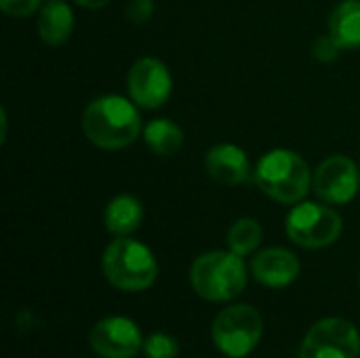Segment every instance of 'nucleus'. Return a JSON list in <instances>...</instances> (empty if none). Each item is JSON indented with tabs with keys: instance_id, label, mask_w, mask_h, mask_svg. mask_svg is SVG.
I'll list each match as a JSON object with an SVG mask.
<instances>
[{
	"instance_id": "nucleus-12",
	"label": "nucleus",
	"mask_w": 360,
	"mask_h": 358,
	"mask_svg": "<svg viewBox=\"0 0 360 358\" xmlns=\"http://www.w3.org/2000/svg\"><path fill=\"white\" fill-rule=\"evenodd\" d=\"M205 169L209 177L221 186H243L255 171L247 152L236 143H215L209 148L205 154Z\"/></svg>"
},
{
	"instance_id": "nucleus-22",
	"label": "nucleus",
	"mask_w": 360,
	"mask_h": 358,
	"mask_svg": "<svg viewBox=\"0 0 360 358\" xmlns=\"http://www.w3.org/2000/svg\"><path fill=\"white\" fill-rule=\"evenodd\" d=\"M76 4H80V6H84V8H91V11H95V8H103L110 0H74Z\"/></svg>"
},
{
	"instance_id": "nucleus-17",
	"label": "nucleus",
	"mask_w": 360,
	"mask_h": 358,
	"mask_svg": "<svg viewBox=\"0 0 360 358\" xmlns=\"http://www.w3.org/2000/svg\"><path fill=\"white\" fill-rule=\"evenodd\" d=\"M264 241V230L259 226L257 219L253 217H240L236 219L230 230H228V236H226V243H228V249L240 257H247L251 253H255L259 249Z\"/></svg>"
},
{
	"instance_id": "nucleus-2",
	"label": "nucleus",
	"mask_w": 360,
	"mask_h": 358,
	"mask_svg": "<svg viewBox=\"0 0 360 358\" xmlns=\"http://www.w3.org/2000/svg\"><path fill=\"white\" fill-rule=\"evenodd\" d=\"M253 181L272 200L281 205H297L312 188V171L295 150L274 148L257 160Z\"/></svg>"
},
{
	"instance_id": "nucleus-4",
	"label": "nucleus",
	"mask_w": 360,
	"mask_h": 358,
	"mask_svg": "<svg viewBox=\"0 0 360 358\" xmlns=\"http://www.w3.org/2000/svg\"><path fill=\"white\" fill-rule=\"evenodd\" d=\"M101 270L112 287L139 293L156 283L158 262L143 243L131 236H116L103 251Z\"/></svg>"
},
{
	"instance_id": "nucleus-14",
	"label": "nucleus",
	"mask_w": 360,
	"mask_h": 358,
	"mask_svg": "<svg viewBox=\"0 0 360 358\" xmlns=\"http://www.w3.org/2000/svg\"><path fill=\"white\" fill-rule=\"evenodd\" d=\"M141 222L143 205L133 194H118L103 209V226L112 236H131Z\"/></svg>"
},
{
	"instance_id": "nucleus-7",
	"label": "nucleus",
	"mask_w": 360,
	"mask_h": 358,
	"mask_svg": "<svg viewBox=\"0 0 360 358\" xmlns=\"http://www.w3.org/2000/svg\"><path fill=\"white\" fill-rule=\"evenodd\" d=\"M297 358H360V333L346 319H321L306 333Z\"/></svg>"
},
{
	"instance_id": "nucleus-23",
	"label": "nucleus",
	"mask_w": 360,
	"mask_h": 358,
	"mask_svg": "<svg viewBox=\"0 0 360 358\" xmlns=\"http://www.w3.org/2000/svg\"><path fill=\"white\" fill-rule=\"evenodd\" d=\"M0 122H2V133H0V141L6 139V110H0Z\"/></svg>"
},
{
	"instance_id": "nucleus-11",
	"label": "nucleus",
	"mask_w": 360,
	"mask_h": 358,
	"mask_svg": "<svg viewBox=\"0 0 360 358\" xmlns=\"http://www.w3.org/2000/svg\"><path fill=\"white\" fill-rule=\"evenodd\" d=\"M302 264L297 255L283 247H268L255 253L251 262L253 279L268 289H285L297 281Z\"/></svg>"
},
{
	"instance_id": "nucleus-21",
	"label": "nucleus",
	"mask_w": 360,
	"mask_h": 358,
	"mask_svg": "<svg viewBox=\"0 0 360 358\" xmlns=\"http://www.w3.org/2000/svg\"><path fill=\"white\" fill-rule=\"evenodd\" d=\"M154 15V0H129L124 8V17L129 23L141 25Z\"/></svg>"
},
{
	"instance_id": "nucleus-19",
	"label": "nucleus",
	"mask_w": 360,
	"mask_h": 358,
	"mask_svg": "<svg viewBox=\"0 0 360 358\" xmlns=\"http://www.w3.org/2000/svg\"><path fill=\"white\" fill-rule=\"evenodd\" d=\"M342 46L327 34V36H319L312 44V57L321 63H331L340 57Z\"/></svg>"
},
{
	"instance_id": "nucleus-10",
	"label": "nucleus",
	"mask_w": 360,
	"mask_h": 358,
	"mask_svg": "<svg viewBox=\"0 0 360 358\" xmlns=\"http://www.w3.org/2000/svg\"><path fill=\"white\" fill-rule=\"evenodd\" d=\"M89 342L93 352L101 358H135L143 350V335L137 323L127 317H105L97 321Z\"/></svg>"
},
{
	"instance_id": "nucleus-15",
	"label": "nucleus",
	"mask_w": 360,
	"mask_h": 358,
	"mask_svg": "<svg viewBox=\"0 0 360 358\" xmlns=\"http://www.w3.org/2000/svg\"><path fill=\"white\" fill-rule=\"evenodd\" d=\"M329 36L342 51L360 49V0H342L329 15Z\"/></svg>"
},
{
	"instance_id": "nucleus-20",
	"label": "nucleus",
	"mask_w": 360,
	"mask_h": 358,
	"mask_svg": "<svg viewBox=\"0 0 360 358\" xmlns=\"http://www.w3.org/2000/svg\"><path fill=\"white\" fill-rule=\"evenodd\" d=\"M44 2L46 0H0V8L8 17H30L40 11Z\"/></svg>"
},
{
	"instance_id": "nucleus-9",
	"label": "nucleus",
	"mask_w": 360,
	"mask_h": 358,
	"mask_svg": "<svg viewBox=\"0 0 360 358\" xmlns=\"http://www.w3.org/2000/svg\"><path fill=\"white\" fill-rule=\"evenodd\" d=\"M129 97L141 110H158L173 95V76L165 61L156 57L137 59L127 76Z\"/></svg>"
},
{
	"instance_id": "nucleus-18",
	"label": "nucleus",
	"mask_w": 360,
	"mask_h": 358,
	"mask_svg": "<svg viewBox=\"0 0 360 358\" xmlns=\"http://www.w3.org/2000/svg\"><path fill=\"white\" fill-rule=\"evenodd\" d=\"M143 354L148 358H177L179 342L169 333H152L143 340Z\"/></svg>"
},
{
	"instance_id": "nucleus-13",
	"label": "nucleus",
	"mask_w": 360,
	"mask_h": 358,
	"mask_svg": "<svg viewBox=\"0 0 360 358\" xmlns=\"http://www.w3.org/2000/svg\"><path fill=\"white\" fill-rule=\"evenodd\" d=\"M74 32V11L65 0H46L38 11V36L49 46H59Z\"/></svg>"
},
{
	"instance_id": "nucleus-5",
	"label": "nucleus",
	"mask_w": 360,
	"mask_h": 358,
	"mask_svg": "<svg viewBox=\"0 0 360 358\" xmlns=\"http://www.w3.org/2000/svg\"><path fill=\"white\" fill-rule=\"evenodd\" d=\"M264 335V319L249 304H234L221 310L211 325L215 348L228 358L249 357Z\"/></svg>"
},
{
	"instance_id": "nucleus-6",
	"label": "nucleus",
	"mask_w": 360,
	"mask_h": 358,
	"mask_svg": "<svg viewBox=\"0 0 360 358\" xmlns=\"http://www.w3.org/2000/svg\"><path fill=\"white\" fill-rule=\"evenodd\" d=\"M285 230L291 243L304 249H325L342 236L344 219L329 205L302 200L291 207L285 219Z\"/></svg>"
},
{
	"instance_id": "nucleus-3",
	"label": "nucleus",
	"mask_w": 360,
	"mask_h": 358,
	"mask_svg": "<svg viewBox=\"0 0 360 358\" xmlns=\"http://www.w3.org/2000/svg\"><path fill=\"white\" fill-rule=\"evenodd\" d=\"M249 281L245 257L228 251H207L190 268V283L196 295L213 304H226L238 298Z\"/></svg>"
},
{
	"instance_id": "nucleus-1",
	"label": "nucleus",
	"mask_w": 360,
	"mask_h": 358,
	"mask_svg": "<svg viewBox=\"0 0 360 358\" xmlns=\"http://www.w3.org/2000/svg\"><path fill=\"white\" fill-rule=\"evenodd\" d=\"M139 106L131 97L99 95L82 112L84 137L101 150H122L143 133Z\"/></svg>"
},
{
	"instance_id": "nucleus-16",
	"label": "nucleus",
	"mask_w": 360,
	"mask_h": 358,
	"mask_svg": "<svg viewBox=\"0 0 360 358\" xmlns=\"http://www.w3.org/2000/svg\"><path fill=\"white\" fill-rule=\"evenodd\" d=\"M143 141L156 156H175L186 141L184 129L171 118H154L143 127Z\"/></svg>"
},
{
	"instance_id": "nucleus-8",
	"label": "nucleus",
	"mask_w": 360,
	"mask_h": 358,
	"mask_svg": "<svg viewBox=\"0 0 360 358\" xmlns=\"http://www.w3.org/2000/svg\"><path fill=\"white\" fill-rule=\"evenodd\" d=\"M312 190L327 205H348L360 190V167L350 156L331 154L312 171Z\"/></svg>"
}]
</instances>
